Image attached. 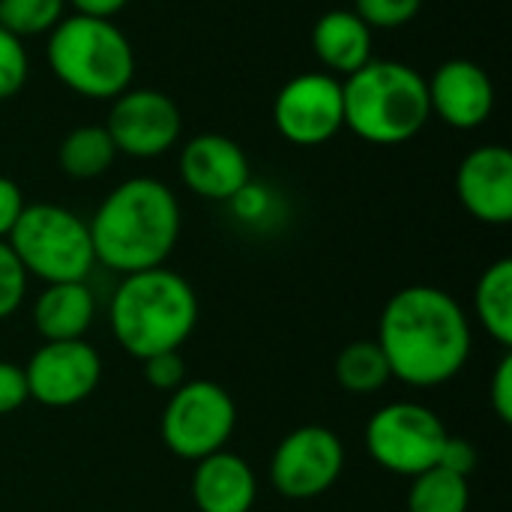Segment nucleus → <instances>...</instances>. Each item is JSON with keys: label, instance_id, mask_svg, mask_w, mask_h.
<instances>
[{"label": "nucleus", "instance_id": "nucleus-31", "mask_svg": "<svg viewBox=\"0 0 512 512\" xmlns=\"http://www.w3.org/2000/svg\"><path fill=\"white\" fill-rule=\"evenodd\" d=\"M21 210H24V195H21L18 183L0 174V240L9 237Z\"/></svg>", "mask_w": 512, "mask_h": 512}, {"label": "nucleus", "instance_id": "nucleus-25", "mask_svg": "<svg viewBox=\"0 0 512 512\" xmlns=\"http://www.w3.org/2000/svg\"><path fill=\"white\" fill-rule=\"evenodd\" d=\"M423 0H354V12L375 30H396L417 18Z\"/></svg>", "mask_w": 512, "mask_h": 512}, {"label": "nucleus", "instance_id": "nucleus-15", "mask_svg": "<svg viewBox=\"0 0 512 512\" xmlns=\"http://www.w3.org/2000/svg\"><path fill=\"white\" fill-rule=\"evenodd\" d=\"M456 198L483 225L512 219V153L504 144L471 150L456 171Z\"/></svg>", "mask_w": 512, "mask_h": 512}, {"label": "nucleus", "instance_id": "nucleus-26", "mask_svg": "<svg viewBox=\"0 0 512 512\" xmlns=\"http://www.w3.org/2000/svg\"><path fill=\"white\" fill-rule=\"evenodd\" d=\"M27 282H30L27 270L21 267L9 243L0 240V321H6L9 315L21 309L27 297Z\"/></svg>", "mask_w": 512, "mask_h": 512}, {"label": "nucleus", "instance_id": "nucleus-23", "mask_svg": "<svg viewBox=\"0 0 512 512\" xmlns=\"http://www.w3.org/2000/svg\"><path fill=\"white\" fill-rule=\"evenodd\" d=\"M66 0H0V27L24 36L51 33L63 21Z\"/></svg>", "mask_w": 512, "mask_h": 512}, {"label": "nucleus", "instance_id": "nucleus-7", "mask_svg": "<svg viewBox=\"0 0 512 512\" xmlns=\"http://www.w3.org/2000/svg\"><path fill=\"white\" fill-rule=\"evenodd\" d=\"M237 429V405L231 393L216 381H186L168 396L162 411V444L186 462H201L219 450Z\"/></svg>", "mask_w": 512, "mask_h": 512}, {"label": "nucleus", "instance_id": "nucleus-19", "mask_svg": "<svg viewBox=\"0 0 512 512\" xmlns=\"http://www.w3.org/2000/svg\"><path fill=\"white\" fill-rule=\"evenodd\" d=\"M474 318L504 348H512V261L498 258L474 285Z\"/></svg>", "mask_w": 512, "mask_h": 512}, {"label": "nucleus", "instance_id": "nucleus-2", "mask_svg": "<svg viewBox=\"0 0 512 512\" xmlns=\"http://www.w3.org/2000/svg\"><path fill=\"white\" fill-rule=\"evenodd\" d=\"M180 225V201L156 177L123 180L87 222L96 264L120 276L165 267L180 240Z\"/></svg>", "mask_w": 512, "mask_h": 512}, {"label": "nucleus", "instance_id": "nucleus-8", "mask_svg": "<svg viewBox=\"0 0 512 512\" xmlns=\"http://www.w3.org/2000/svg\"><path fill=\"white\" fill-rule=\"evenodd\" d=\"M450 432L441 417L420 402H390L366 423L372 462L396 477H417L438 465Z\"/></svg>", "mask_w": 512, "mask_h": 512}, {"label": "nucleus", "instance_id": "nucleus-16", "mask_svg": "<svg viewBox=\"0 0 512 512\" xmlns=\"http://www.w3.org/2000/svg\"><path fill=\"white\" fill-rule=\"evenodd\" d=\"M189 492L198 512H252L258 501V477L243 456L219 450L195 462Z\"/></svg>", "mask_w": 512, "mask_h": 512}, {"label": "nucleus", "instance_id": "nucleus-22", "mask_svg": "<svg viewBox=\"0 0 512 512\" xmlns=\"http://www.w3.org/2000/svg\"><path fill=\"white\" fill-rule=\"evenodd\" d=\"M468 507H471L468 477H459L438 465L411 477L408 512H468Z\"/></svg>", "mask_w": 512, "mask_h": 512}, {"label": "nucleus", "instance_id": "nucleus-30", "mask_svg": "<svg viewBox=\"0 0 512 512\" xmlns=\"http://www.w3.org/2000/svg\"><path fill=\"white\" fill-rule=\"evenodd\" d=\"M477 462H480L477 447H474L471 441H465V438H453V435H450L447 444H444V450H441L438 468L453 471V474H459V477H471V474L477 471Z\"/></svg>", "mask_w": 512, "mask_h": 512}, {"label": "nucleus", "instance_id": "nucleus-1", "mask_svg": "<svg viewBox=\"0 0 512 512\" xmlns=\"http://www.w3.org/2000/svg\"><path fill=\"white\" fill-rule=\"evenodd\" d=\"M375 342L381 345L393 378L429 390L462 375L474 351V327L450 291L408 285L387 300Z\"/></svg>", "mask_w": 512, "mask_h": 512}, {"label": "nucleus", "instance_id": "nucleus-21", "mask_svg": "<svg viewBox=\"0 0 512 512\" xmlns=\"http://www.w3.org/2000/svg\"><path fill=\"white\" fill-rule=\"evenodd\" d=\"M336 384L351 396H372L390 384V363L375 339H357L345 345L333 363Z\"/></svg>", "mask_w": 512, "mask_h": 512}, {"label": "nucleus", "instance_id": "nucleus-9", "mask_svg": "<svg viewBox=\"0 0 512 512\" xmlns=\"http://www.w3.org/2000/svg\"><path fill=\"white\" fill-rule=\"evenodd\" d=\"M345 471V444L327 426L288 432L270 459L273 489L288 501H312L330 492Z\"/></svg>", "mask_w": 512, "mask_h": 512}, {"label": "nucleus", "instance_id": "nucleus-13", "mask_svg": "<svg viewBox=\"0 0 512 512\" xmlns=\"http://www.w3.org/2000/svg\"><path fill=\"white\" fill-rule=\"evenodd\" d=\"M180 177L189 192L207 201H234L252 183L246 150L219 132L195 135L180 150Z\"/></svg>", "mask_w": 512, "mask_h": 512}, {"label": "nucleus", "instance_id": "nucleus-5", "mask_svg": "<svg viewBox=\"0 0 512 512\" xmlns=\"http://www.w3.org/2000/svg\"><path fill=\"white\" fill-rule=\"evenodd\" d=\"M45 57L54 78L84 99H117L135 78L132 42L105 18H63L48 33Z\"/></svg>", "mask_w": 512, "mask_h": 512}, {"label": "nucleus", "instance_id": "nucleus-11", "mask_svg": "<svg viewBox=\"0 0 512 512\" xmlns=\"http://www.w3.org/2000/svg\"><path fill=\"white\" fill-rule=\"evenodd\" d=\"M111 102L105 129L117 153L132 159H156L180 141L183 114L168 93L153 87H129Z\"/></svg>", "mask_w": 512, "mask_h": 512}, {"label": "nucleus", "instance_id": "nucleus-6", "mask_svg": "<svg viewBox=\"0 0 512 512\" xmlns=\"http://www.w3.org/2000/svg\"><path fill=\"white\" fill-rule=\"evenodd\" d=\"M6 243L27 276L42 279L45 285L87 282L96 267L87 222L60 204H24Z\"/></svg>", "mask_w": 512, "mask_h": 512}, {"label": "nucleus", "instance_id": "nucleus-14", "mask_svg": "<svg viewBox=\"0 0 512 512\" xmlns=\"http://www.w3.org/2000/svg\"><path fill=\"white\" fill-rule=\"evenodd\" d=\"M429 108L453 129H480L495 111V84L489 72L465 57L441 63L426 78Z\"/></svg>", "mask_w": 512, "mask_h": 512}, {"label": "nucleus", "instance_id": "nucleus-17", "mask_svg": "<svg viewBox=\"0 0 512 512\" xmlns=\"http://www.w3.org/2000/svg\"><path fill=\"white\" fill-rule=\"evenodd\" d=\"M312 51L330 75L348 78L372 60V27L354 9H330L312 27Z\"/></svg>", "mask_w": 512, "mask_h": 512}, {"label": "nucleus", "instance_id": "nucleus-3", "mask_svg": "<svg viewBox=\"0 0 512 512\" xmlns=\"http://www.w3.org/2000/svg\"><path fill=\"white\" fill-rule=\"evenodd\" d=\"M198 315L201 306L195 288L186 276L168 267L123 276L108 306L111 333L135 360L180 351V345L195 333Z\"/></svg>", "mask_w": 512, "mask_h": 512}, {"label": "nucleus", "instance_id": "nucleus-32", "mask_svg": "<svg viewBox=\"0 0 512 512\" xmlns=\"http://www.w3.org/2000/svg\"><path fill=\"white\" fill-rule=\"evenodd\" d=\"M72 9H75V15H87V18H105V21H111L117 12H123L126 9V3L129 0H66Z\"/></svg>", "mask_w": 512, "mask_h": 512}, {"label": "nucleus", "instance_id": "nucleus-24", "mask_svg": "<svg viewBox=\"0 0 512 512\" xmlns=\"http://www.w3.org/2000/svg\"><path fill=\"white\" fill-rule=\"evenodd\" d=\"M30 75V60L24 42L0 27V102L12 99L21 93Z\"/></svg>", "mask_w": 512, "mask_h": 512}, {"label": "nucleus", "instance_id": "nucleus-20", "mask_svg": "<svg viewBox=\"0 0 512 512\" xmlns=\"http://www.w3.org/2000/svg\"><path fill=\"white\" fill-rule=\"evenodd\" d=\"M117 159V147L105 126H75L57 147V165L72 180H96Z\"/></svg>", "mask_w": 512, "mask_h": 512}, {"label": "nucleus", "instance_id": "nucleus-28", "mask_svg": "<svg viewBox=\"0 0 512 512\" xmlns=\"http://www.w3.org/2000/svg\"><path fill=\"white\" fill-rule=\"evenodd\" d=\"M27 399H30V393H27L24 366L0 360V417L15 414Z\"/></svg>", "mask_w": 512, "mask_h": 512}, {"label": "nucleus", "instance_id": "nucleus-12", "mask_svg": "<svg viewBox=\"0 0 512 512\" xmlns=\"http://www.w3.org/2000/svg\"><path fill=\"white\" fill-rule=\"evenodd\" d=\"M27 393L45 408H72L90 399L102 381V357L87 339L45 342L24 366Z\"/></svg>", "mask_w": 512, "mask_h": 512}, {"label": "nucleus", "instance_id": "nucleus-10", "mask_svg": "<svg viewBox=\"0 0 512 512\" xmlns=\"http://www.w3.org/2000/svg\"><path fill=\"white\" fill-rule=\"evenodd\" d=\"M273 123L294 147H321L345 129L342 81L330 72L291 78L273 102Z\"/></svg>", "mask_w": 512, "mask_h": 512}, {"label": "nucleus", "instance_id": "nucleus-4", "mask_svg": "<svg viewBox=\"0 0 512 512\" xmlns=\"http://www.w3.org/2000/svg\"><path fill=\"white\" fill-rule=\"evenodd\" d=\"M345 126L375 147L411 141L432 117L426 78L399 60H369L342 81Z\"/></svg>", "mask_w": 512, "mask_h": 512}, {"label": "nucleus", "instance_id": "nucleus-27", "mask_svg": "<svg viewBox=\"0 0 512 512\" xmlns=\"http://www.w3.org/2000/svg\"><path fill=\"white\" fill-rule=\"evenodd\" d=\"M141 366H144V381L159 393H174L177 387L186 384V363H183L180 351L153 354V357L141 360Z\"/></svg>", "mask_w": 512, "mask_h": 512}, {"label": "nucleus", "instance_id": "nucleus-18", "mask_svg": "<svg viewBox=\"0 0 512 512\" xmlns=\"http://www.w3.org/2000/svg\"><path fill=\"white\" fill-rule=\"evenodd\" d=\"M96 321V294L87 282H54L33 303V327L45 342L84 339Z\"/></svg>", "mask_w": 512, "mask_h": 512}, {"label": "nucleus", "instance_id": "nucleus-29", "mask_svg": "<svg viewBox=\"0 0 512 512\" xmlns=\"http://www.w3.org/2000/svg\"><path fill=\"white\" fill-rule=\"evenodd\" d=\"M489 402H492V411L495 417L510 426L512 423V354L504 351V357L498 360L495 366V375H492V384H489Z\"/></svg>", "mask_w": 512, "mask_h": 512}]
</instances>
